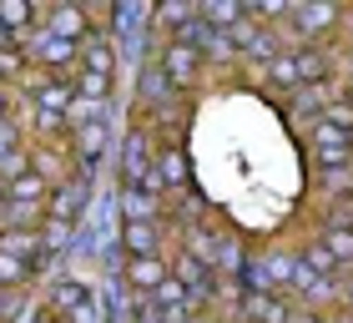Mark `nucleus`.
Returning <instances> with one entry per match:
<instances>
[{"label": "nucleus", "mask_w": 353, "mask_h": 323, "mask_svg": "<svg viewBox=\"0 0 353 323\" xmlns=\"http://www.w3.org/2000/svg\"><path fill=\"white\" fill-rule=\"evenodd\" d=\"M76 71L101 81V86H111L117 81V46H111V36H101V30H91V36L81 41V61H76Z\"/></svg>", "instance_id": "nucleus-6"}, {"label": "nucleus", "mask_w": 353, "mask_h": 323, "mask_svg": "<svg viewBox=\"0 0 353 323\" xmlns=\"http://www.w3.org/2000/svg\"><path fill=\"white\" fill-rule=\"evenodd\" d=\"M323 242H328V253H333L339 268H353V222H328Z\"/></svg>", "instance_id": "nucleus-18"}, {"label": "nucleus", "mask_w": 353, "mask_h": 323, "mask_svg": "<svg viewBox=\"0 0 353 323\" xmlns=\"http://www.w3.org/2000/svg\"><path fill=\"white\" fill-rule=\"evenodd\" d=\"M298 263L313 273V278H339V263H333V253H328V242H323V233H313V237H303L298 242Z\"/></svg>", "instance_id": "nucleus-15"}, {"label": "nucleus", "mask_w": 353, "mask_h": 323, "mask_svg": "<svg viewBox=\"0 0 353 323\" xmlns=\"http://www.w3.org/2000/svg\"><path fill=\"white\" fill-rule=\"evenodd\" d=\"M197 21L228 36L232 26H243V21H248V6H243V0H197Z\"/></svg>", "instance_id": "nucleus-14"}, {"label": "nucleus", "mask_w": 353, "mask_h": 323, "mask_svg": "<svg viewBox=\"0 0 353 323\" xmlns=\"http://www.w3.org/2000/svg\"><path fill=\"white\" fill-rule=\"evenodd\" d=\"M0 46H6V30H0Z\"/></svg>", "instance_id": "nucleus-29"}, {"label": "nucleus", "mask_w": 353, "mask_h": 323, "mask_svg": "<svg viewBox=\"0 0 353 323\" xmlns=\"http://www.w3.org/2000/svg\"><path fill=\"white\" fill-rule=\"evenodd\" d=\"M30 141H26V126L15 121V117H6L0 121V157H10V152H26Z\"/></svg>", "instance_id": "nucleus-22"}, {"label": "nucleus", "mask_w": 353, "mask_h": 323, "mask_svg": "<svg viewBox=\"0 0 353 323\" xmlns=\"http://www.w3.org/2000/svg\"><path fill=\"white\" fill-rule=\"evenodd\" d=\"M333 323H353V313H333Z\"/></svg>", "instance_id": "nucleus-27"}, {"label": "nucleus", "mask_w": 353, "mask_h": 323, "mask_svg": "<svg viewBox=\"0 0 353 323\" xmlns=\"http://www.w3.org/2000/svg\"><path fill=\"white\" fill-rule=\"evenodd\" d=\"M339 66H343L339 76H343V81H348V86H353V46H348V51H343V61H339Z\"/></svg>", "instance_id": "nucleus-25"}, {"label": "nucleus", "mask_w": 353, "mask_h": 323, "mask_svg": "<svg viewBox=\"0 0 353 323\" xmlns=\"http://www.w3.org/2000/svg\"><path fill=\"white\" fill-rule=\"evenodd\" d=\"M348 111H353V86H348Z\"/></svg>", "instance_id": "nucleus-28"}, {"label": "nucleus", "mask_w": 353, "mask_h": 323, "mask_svg": "<svg viewBox=\"0 0 353 323\" xmlns=\"http://www.w3.org/2000/svg\"><path fill=\"white\" fill-rule=\"evenodd\" d=\"M0 253H10V257H21V263H30V273H41L46 263H51V253H46L41 233H30V228H0Z\"/></svg>", "instance_id": "nucleus-10"}, {"label": "nucleus", "mask_w": 353, "mask_h": 323, "mask_svg": "<svg viewBox=\"0 0 353 323\" xmlns=\"http://www.w3.org/2000/svg\"><path fill=\"white\" fill-rule=\"evenodd\" d=\"M36 21H41V10L30 0H0V30H6V41H21Z\"/></svg>", "instance_id": "nucleus-16"}, {"label": "nucleus", "mask_w": 353, "mask_h": 323, "mask_svg": "<svg viewBox=\"0 0 353 323\" xmlns=\"http://www.w3.org/2000/svg\"><path fill=\"white\" fill-rule=\"evenodd\" d=\"M21 309H26V293H21V288H0V323H15V318H21Z\"/></svg>", "instance_id": "nucleus-23"}, {"label": "nucleus", "mask_w": 353, "mask_h": 323, "mask_svg": "<svg viewBox=\"0 0 353 323\" xmlns=\"http://www.w3.org/2000/svg\"><path fill=\"white\" fill-rule=\"evenodd\" d=\"M41 26L51 30L56 41L81 46L91 36V10H81V6H51V10H41Z\"/></svg>", "instance_id": "nucleus-8"}, {"label": "nucleus", "mask_w": 353, "mask_h": 323, "mask_svg": "<svg viewBox=\"0 0 353 323\" xmlns=\"http://www.w3.org/2000/svg\"><path fill=\"white\" fill-rule=\"evenodd\" d=\"M343 313H353V278H343Z\"/></svg>", "instance_id": "nucleus-26"}, {"label": "nucleus", "mask_w": 353, "mask_h": 323, "mask_svg": "<svg viewBox=\"0 0 353 323\" xmlns=\"http://www.w3.org/2000/svg\"><path fill=\"white\" fill-rule=\"evenodd\" d=\"M6 202H51V182L36 172H26V177H15V182H6Z\"/></svg>", "instance_id": "nucleus-17"}, {"label": "nucleus", "mask_w": 353, "mask_h": 323, "mask_svg": "<svg viewBox=\"0 0 353 323\" xmlns=\"http://www.w3.org/2000/svg\"><path fill=\"white\" fill-rule=\"evenodd\" d=\"M157 66H162V76L172 81L176 91H192L202 81V71H207V61H202V51H192L187 41H162L157 46Z\"/></svg>", "instance_id": "nucleus-2"}, {"label": "nucleus", "mask_w": 353, "mask_h": 323, "mask_svg": "<svg viewBox=\"0 0 353 323\" xmlns=\"http://www.w3.org/2000/svg\"><path fill=\"white\" fill-rule=\"evenodd\" d=\"M237 323H293V298H278V293H243L232 309Z\"/></svg>", "instance_id": "nucleus-7"}, {"label": "nucleus", "mask_w": 353, "mask_h": 323, "mask_svg": "<svg viewBox=\"0 0 353 323\" xmlns=\"http://www.w3.org/2000/svg\"><path fill=\"white\" fill-rule=\"evenodd\" d=\"M157 177H162V192H187L192 187V167H187V152H182V141H157Z\"/></svg>", "instance_id": "nucleus-9"}, {"label": "nucleus", "mask_w": 353, "mask_h": 323, "mask_svg": "<svg viewBox=\"0 0 353 323\" xmlns=\"http://www.w3.org/2000/svg\"><path fill=\"white\" fill-rule=\"evenodd\" d=\"M15 117V101H10V86H0V121Z\"/></svg>", "instance_id": "nucleus-24"}, {"label": "nucleus", "mask_w": 353, "mask_h": 323, "mask_svg": "<svg viewBox=\"0 0 353 323\" xmlns=\"http://www.w3.org/2000/svg\"><path fill=\"white\" fill-rule=\"evenodd\" d=\"M0 86H6V76H0Z\"/></svg>", "instance_id": "nucleus-30"}, {"label": "nucleus", "mask_w": 353, "mask_h": 323, "mask_svg": "<svg viewBox=\"0 0 353 323\" xmlns=\"http://www.w3.org/2000/svg\"><path fill=\"white\" fill-rule=\"evenodd\" d=\"M121 192H141V197H162V177H157V141L147 126H132L121 141Z\"/></svg>", "instance_id": "nucleus-1"}, {"label": "nucleus", "mask_w": 353, "mask_h": 323, "mask_svg": "<svg viewBox=\"0 0 353 323\" xmlns=\"http://www.w3.org/2000/svg\"><path fill=\"white\" fill-rule=\"evenodd\" d=\"M293 61H298V81H303V86H318V81L339 76V56H333V46H303V51H293Z\"/></svg>", "instance_id": "nucleus-11"}, {"label": "nucleus", "mask_w": 353, "mask_h": 323, "mask_svg": "<svg viewBox=\"0 0 353 323\" xmlns=\"http://www.w3.org/2000/svg\"><path fill=\"white\" fill-rule=\"evenodd\" d=\"M71 233H76L71 222H51V217H46V228H41L46 253H51V257H56V253H66V248H71Z\"/></svg>", "instance_id": "nucleus-21"}, {"label": "nucleus", "mask_w": 353, "mask_h": 323, "mask_svg": "<svg viewBox=\"0 0 353 323\" xmlns=\"http://www.w3.org/2000/svg\"><path fill=\"white\" fill-rule=\"evenodd\" d=\"M86 197H91V177H66L61 187H51V202H46V217L51 222H81V213H86Z\"/></svg>", "instance_id": "nucleus-5"}, {"label": "nucleus", "mask_w": 353, "mask_h": 323, "mask_svg": "<svg viewBox=\"0 0 353 323\" xmlns=\"http://www.w3.org/2000/svg\"><path fill=\"white\" fill-rule=\"evenodd\" d=\"M167 278H172V257L167 253H157V257H126V263H121V283H126V293H137V298H152Z\"/></svg>", "instance_id": "nucleus-4"}, {"label": "nucleus", "mask_w": 353, "mask_h": 323, "mask_svg": "<svg viewBox=\"0 0 353 323\" xmlns=\"http://www.w3.org/2000/svg\"><path fill=\"white\" fill-rule=\"evenodd\" d=\"M162 222H121V253L126 257H157L162 253Z\"/></svg>", "instance_id": "nucleus-12"}, {"label": "nucleus", "mask_w": 353, "mask_h": 323, "mask_svg": "<svg viewBox=\"0 0 353 323\" xmlns=\"http://www.w3.org/2000/svg\"><path fill=\"white\" fill-rule=\"evenodd\" d=\"M91 303V288L81 278H56L51 283V298H46V309H51L56 318H76Z\"/></svg>", "instance_id": "nucleus-13"}, {"label": "nucleus", "mask_w": 353, "mask_h": 323, "mask_svg": "<svg viewBox=\"0 0 353 323\" xmlns=\"http://www.w3.org/2000/svg\"><path fill=\"white\" fill-rule=\"evenodd\" d=\"M308 147L313 152H353V111L333 106L308 126Z\"/></svg>", "instance_id": "nucleus-3"}, {"label": "nucleus", "mask_w": 353, "mask_h": 323, "mask_svg": "<svg viewBox=\"0 0 353 323\" xmlns=\"http://www.w3.org/2000/svg\"><path fill=\"white\" fill-rule=\"evenodd\" d=\"M157 217H162V197L121 192V222H157Z\"/></svg>", "instance_id": "nucleus-19"}, {"label": "nucleus", "mask_w": 353, "mask_h": 323, "mask_svg": "<svg viewBox=\"0 0 353 323\" xmlns=\"http://www.w3.org/2000/svg\"><path fill=\"white\" fill-rule=\"evenodd\" d=\"M36 283V273H30V263H21V257H10V253H0V288H26Z\"/></svg>", "instance_id": "nucleus-20"}]
</instances>
